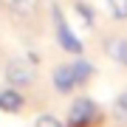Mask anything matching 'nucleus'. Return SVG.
Wrapping results in <instances>:
<instances>
[{"instance_id":"obj_1","label":"nucleus","mask_w":127,"mask_h":127,"mask_svg":"<svg viewBox=\"0 0 127 127\" xmlns=\"http://www.w3.org/2000/svg\"><path fill=\"white\" fill-rule=\"evenodd\" d=\"M51 14H54V26H57V40H59V45L68 51V54H82V42H79V37L68 28L62 11H59V6H51Z\"/></svg>"},{"instance_id":"obj_2","label":"nucleus","mask_w":127,"mask_h":127,"mask_svg":"<svg viewBox=\"0 0 127 127\" xmlns=\"http://www.w3.org/2000/svg\"><path fill=\"white\" fill-rule=\"evenodd\" d=\"M93 116H96V104H93L91 99H76V102L71 104L68 122H71V127H85Z\"/></svg>"},{"instance_id":"obj_3","label":"nucleus","mask_w":127,"mask_h":127,"mask_svg":"<svg viewBox=\"0 0 127 127\" xmlns=\"http://www.w3.org/2000/svg\"><path fill=\"white\" fill-rule=\"evenodd\" d=\"M6 79L11 85H31L34 82V68L28 62H23V59H11L6 65Z\"/></svg>"},{"instance_id":"obj_4","label":"nucleus","mask_w":127,"mask_h":127,"mask_svg":"<svg viewBox=\"0 0 127 127\" xmlns=\"http://www.w3.org/2000/svg\"><path fill=\"white\" fill-rule=\"evenodd\" d=\"M76 85H79V82H76V76H73L71 65H59V68L54 71V88L59 93H71Z\"/></svg>"},{"instance_id":"obj_5","label":"nucleus","mask_w":127,"mask_h":127,"mask_svg":"<svg viewBox=\"0 0 127 127\" xmlns=\"http://www.w3.org/2000/svg\"><path fill=\"white\" fill-rule=\"evenodd\" d=\"M104 51H107V57L113 59V62L127 68V40L124 37H110V40L104 42Z\"/></svg>"},{"instance_id":"obj_6","label":"nucleus","mask_w":127,"mask_h":127,"mask_svg":"<svg viewBox=\"0 0 127 127\" xmlns=\"http://www.w3.org/2000/svg\"><path fill=\"white\" fill-rule=\"evenodd\" d=\"M23 104H26L23 96L14 91V88H9V91L0 93V110H3V113H20V110H23Z\"/></svg>"},{"instance_id":"obj_7","label":"nucleus","mask_w":127,"mask_h":127,"mask_svg":"<svg viewBox=\"0 0 127 127\" xmlns=\"http://www.w3.org/2000/svg\"><path fill=\"white\" fill-rule=\"evenodd\" d=\"M71 68H73V76H76L79 85H82V82H88V79H91V73H93V65L85 62V59H73Z\"/></svg>"},{"instance_id":"obj_8","label":"nucleus","mask_w":127,"mask_h":127,"mask_svg":"<svg viewBox=\"0 0 127 127\" xmlns=\"http://www.w3.org/2000/svg\"><path fill=\"white\" fill-rule=\"evenodd\" d=\"M40 6V0H11V9L20 14V17H31Z\"/></svg>"},{"instance_id":"obj_9","label":"nucleus","mask_w":127,"mask_h":127,"mask_svg":"<svg viewBox=\"0 0 127 127\" xmlns=\"http://www.w3.org/2000/svg\"><path fill=\"white\" fill-rule=\"evenodd\" d=\"M116 20H127V0H104Z\"/></svg>"},{"instance_id":"obj_10","label":"nucleus","mask_w":127,"mask_h":127,"mask_svg":"<svg viewBox=\"0 0 127 127\" xmlns=\"http://www.w3.org/2000/svg\"><path fill=\"white\" fill-rule=\"evenodd\" d=\"M113 113H116V119H119V122H124V124H127V93H122V96L116 99Z\"/></svg>"},{"instance_id":"obj_11","label":"nucleus","mask_w":127,"mask_h":127,"mask_svg":"<svg viewBox=\"0 0 127 127\" xmlns=\"http://www.w3.org/2000/svg\"><path fill=\"white\" fill-rule=\"evenodd\" d=\"M76 11H79V17L85 20L88 26H93V9L88 3H82V0H76Z\"/></svg>"},{"instance_id":"obj_12","label":"nucleus","mask_w":127,"mask_h":127,"mask_svg":"<svg viewBox=\"0 0 127 127\" xmlns=\"http://www.w3.org/2000/svg\"><path fill=\"white\" fill-rule=\"evenodd\" d=\"M34 127H62V122H59L57 116H40L34 122Z\"/></svg>"}]
</instances>
